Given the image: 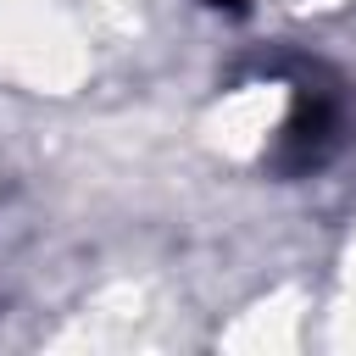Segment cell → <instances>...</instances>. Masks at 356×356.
Wrapping results in <instances>:
<instances>
[{
	"instance_id": "6da1fadb",
	"label": "cell",
	"mask_w": 356,
	"mask_h": 356,
	"mask_svg": "<svg viewBox=\"0 0 356 356\" xmlns=\"http://www.w3.org/2000/svg\"><path fill=\"white\" fill-rule=\"evenodd\" d=\"M345 134H350V106H345L339 83H317V67H312V78H300V89H295V117L284 128V145H278L273 167L289 172V178L317 172L345 145Z\"/></svg>"
}]
</instances>
